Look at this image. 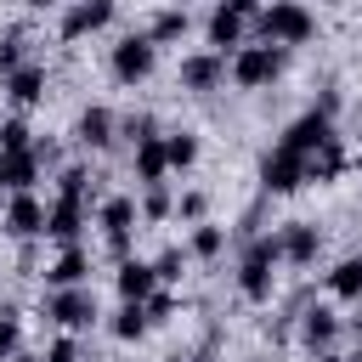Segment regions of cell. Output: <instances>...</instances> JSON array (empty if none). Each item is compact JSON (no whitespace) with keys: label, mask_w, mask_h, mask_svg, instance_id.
<instances>
[{"label":"cell","mask_w":362,"mask_h":362,"mask_svg":"<svg viewBox=\"0 0 362 362\" xmlns=\"http://www.w3.org/2000/svg\"><path fill=\"white\" fill-rule=\"evenodd\" d=\"M283 260V238H255L249 249H243V260H238V288H243V300H255V305H266L272 300V266Z\"/></svg>","instance_id":"6da1fadb"},{"label":"cell","mask_w":362,"mask_h":362,"mask_svg":"<svg viewBox=\"0 0 362 362\" xmlns=\"http://www.w3.org/2000/svg\"><path fill=\"white\" fill-rule=\"evenodd\" d=\"M260 34H266L272 45H305V40L317 34V17H311L300 0H272V6L260 11Z\"/></svg>","instance_id":"7a4b0ae2"},{"label":"cell","mask_w":362,"mask_h":362,"mask_svg":"<svg viewBox=\"0 0 362 362\" xmlns=\"http://www.w3.org/2000/svg\"><path fill=\"white\" fill-rule=\"evenodd\" d=\"M283 74V51L266 40V45H243L238 57H232V79L238 85H249V90H260V85H272Z\"/></svg>","instance_id":"3957f363"},{"label":"cell","mask_w":362,"mask_h":362,"mask_svg":"<svg viewBox=\"0 0 362 362\" xmlns=\"http://www.w3.org/2000/svg\"><path fill=\"white\" fill-rule=\"evenodd\" d=\"M45 317H51V322H62V328H85V322L96 317V294H90L85 283H74V288H57V294L45 300Z\"/></svg>","instance_id":"277c9868"},{"label":"cell","mask_w":362,"mask_h":362,"mask_svg":"<svg viewBox=\"0 0 362 362\" xmlns=\"http://www.w3.org/2000/svg\"><path fill=\"white\" fill-rule=\"evenodd\" d=\"M147 74H153V40H147V34L119 40V45H113V79L136 85V79H147Z\"/></svg>","instance_id":"5b68a950"},{"label":"cell","mask_w":362,"mask_h":362,"mask_svg":"<svg viewBox=\"0 0 362 362\" xmlns=\"http://www.w3.org/2000/svg\"><path fill=\"white\" fill-rule=\"evenodd\" d=\"M260 181H266V192H294V187H305V158L277 147L260 158Z\"/></svg>","instance_id":"8992f818"},{"label":"cell","mask_w":362,"mask_h":362,"mask_svg":"<svg viewBox=\"0 0 362 362\" xmlns=\"http://www.w3.org/2000/svg\"><path fill=\"white\" fill-rule=\"evenodd\" d=\"M328 136H334V119H328V113H317V107H311V113H300V119H294V124H288V130H283V147H288V153H300V158H305V153H311V147H322V141H328Z\"/></svg>","instance_id":"52a82bcc"},{"label":"cell","mask_w":362,"mask_h":362,"mask_svg":"<svg viewBox=\"0 0 362 362\" xmlns=\"http://www.w3.org/2000/svg\"><path fill=\"white\" fill-rule=\"evenodd\" d=\"M102 232H107V249L124 260V249H130V226H136V204L130 198H102Z\"/></svg>","instance_id":"ba28073f"},{"label":"cell","mask_w":362,"mask_h":362,"mask_svg":"<svg viewBox=\"0 0 362 362\" xmlns=\"http://www.w3.org/2000/svg\"><path fill=\"white\" fill-rule=\"evenodd\" d=\"M113 6H119V0H79V6L62 17V40H85V34L107 28V23H113Z\"/></svg>","instance_id":"9c48e42d"},{"label":"cell","mask_w":362,"mask_h":362,"mask_svg":"<svg viewBox=\"0 0 362 362\" xmlns=\"http://www.w3.org/2000/svg\"><path fill=\"white\" fill-rule=\"evenodd\" d=\"M221 79H226V57H221V51L181 57V85H187V90H215Z\"/></svg>","instance_id":"30bf717a"},{"label":"cell","mask_w":362,"mask_h":362,"mask_svg":"<svg viewBox=\"0 0 362 362\" xmlns=\"http://www.w3.org/2000/svg\"><path fill=\"white\" fill-rule=\"evenodd\" d=\"M45 232H51L57 243H74V238L85 232V198H68V192H62V198L45 209Z\"/></svg>","instance_id":"8fae6325"},{"label":"cell","mask_w":362,"mask_h":362,"mask_svg":"<svg viewBox=\"0 0 362 362\" xmlns=\"http://www.w3.org/2000/svg\"><path fill=\"white\" fill-rule=\"evenodd\" d=\"M6 232H11V238H40V232H45V204H40L34 192H17L11 209H6Z\"/></svg>","instance_id":"7c38bea8"},{"label":"cell","mask_w":362,"mask_h":362,"mask_svg":"<svg viewBox=\"0 0 362 362\" xmlns=\"http://www.w3.org/2000/svg\"><path fill=\"white\" fill-rule=\"evenodd\" d=\"M317 249H322V232H317L311 221H288V226H283V260H288V266H311Z\"/></svg>","instance_id":"4fadbf2b"},{"label":"cell","mask_w":362,"mask_h":362,"mask_svg":"<svg viewBox=\"0 0 362 362\" xmlns=\"http://www.w3.org/2000/svg\"><path fill=\"white\" fill-rule=\"evenodd\" d=\"M34 181H40V158H34V147L0 153V187H11V192H28Z\"/></svg>","instance_id":"5bb4252c"},{"label":"cell","mask_w":362,"mask_h":362,"mask_svg":"<svg viewBox=\"0 0 362 362\" xmlns=\"http://www.w3.org/2000/svg\"><path fill=\"white\" fill-rule=\"evenodd\" d=\"M6 96H11L17 107H34V102L45 96V68H40V62L11 68V74H6Z\"/></svg>","instance_id":"9a60e30c"},{"label":"cell","mask_w":362,"mask_h":362,"mask_svg":"<svg viewBox=\"0 0 362 362\" xmlns=\"http://www.w3.org/2000/svg\"><path fill=\"white\" fill-rule=\"evenodd\" d=\"M339 170H345V147H339V136H328L322 147L305 153V181H334Z\"/></svg>","instance_id":"2e32d148"},{"label":"cell","mask_w":362,"mask_h":362,"mask_svg":"<svg viewBox=\"0 0 362 362\" xmlns=\"http://www.w3.org/2000/svg\"><path fill=\"white\" fill-rule=\"evenodd\" d=\"M334 334H339V317H334L328 305H311V311L300 317V339H305L311 351H328V345H334Z\"/></svg>","instance_id":"e0dca14e"},{"label":"cell","mask_w":362,"mask_h":362,"mask_svg":"<svg viewBox=\"0 0 362 362\" xmlns=\"http://www.w3.org/2000/svg\"><path fill=\"white\" fill-rule=\"evenodd\" d=\"M74 136H79V147H96V153H102V147L113 141V113H107V107H85L79 124H74Z\"/></svg>","instance_id":"ac0fdd59"},{"label":"cell","mask_w":362,"mask_h":362,"mask_svg":"<svg viewBox=\"0 0 362 362\" xmlns=\"http://www.w3.org/2000/svg\"><path fill=\"white\" fill-rule=\"evenodd\" d=\"M164 170H170V158H164V136H141V141H136V175L153 187V181H164Z\"/></svg>","instance_id":"d6986e66"},{"label":"cell","mask_w":362,"mask_h":362,"mask_svg":"<svg viewBox=\"0 0 362 362\" xmlns=\"http://www.w3.org/2000/svg\"><path fill=\"white\" fill-rule=\"evenodd\" d=\"M153 288H158V277H153L147 260H124V266H119V294H124V300H147Z\"/></svg>","instance_id":"ffe728a7"},{"label":"cell","mask_w":362,"mask_h":362,"mask_svg":"<svg viewBox=\"0 0 362 362\" xmlns=\"http://www.w3.org/2000/svg\"><path fill=\"white\" fill-rule=\"evenodd\" d=\"M328 294L334 300H362V255H351L328 272Z\"/></svg>","instance_id":"44dd1931"},{"label":"cell","mask_w":362,"mask_h":362,"mask_svg":"<svg viewBox=\"0 0 362 362\" xmlns=\"http://www.w3.org/2000/svg\"><path fill=\"white\" fill-rule=\"evenodd\" d=\"M85 272H90L85 249H79V243H68V249H62V260H57V266H51L45 277H51L57 288H74V283H85Z\"/></svg>","instance_id":"7402d4cb"},{"label":"cell","mask_w":362,"mask_h":362,"mask_svg":"<svg viewBox=\"0 0 362 362\" xmlns=\"http://www.w3.org/2000/svg\"><path fill=\"white\" fill-rule=\"evenodd\" d=\"M209 45H215V51H221V57H226V45H243V17H238V11H226V6H221V11H215V17H209Z\"/></svg>","instance_id":"603a6c76"},{"label":"cell","mask_w":362,"mask_h":362,"mask_svg":"<svg viewBox=\"0 0 362 362\" xmlns=\"http://www.w3.org/2000/svg\"><path fill=\"white\" fill-rule=\"evenodd\" d=\"M147 328H153V322H147V305H141V300H124V311L113 317V334H119V339H141Z\"/></svg>","instance_id":"cb8c5ba5"},{"label":"cell","mask_w":362,"mask_h":362,"mask_svg":"<svg viewBox=\"0 0 362 362\" xmlns=\"http://www.w3.org/2000/svg\"><path fill=\"white\" fill-rule=\"evenodd\" d=\"M181 34H187V11H181V6L158 11V17H153V28H147V40H153V45H164V40H181Z\"/></svg>","instance_id":"d4e9b609"},{"label":"cell","mask_w":362,"mask_h":362,"mask_svg":"<svg viewBox=\"0 0 362 362\" xmlns=\"http://www.w3.org/2000/svg\"><path fill=\"white\" fill-rule=\"evenodd\" d=\"M164 158H170V170H187V164L198 158V136H187V130L164 136Z\"/></svg>","instance_id":"484cf974"},{"label":"cell","mask_w":362,"mask_h":362,"mask_svg":"<svg viewBox=\"0 0 362 362\" xmlns=\"http://www.w3.org/2000/svg\"><path fill=\"white\" fill-rule=\"evenodd\" d=\"M170 215H175V198L153 181V187H147V198H141V221H170Z\"/></svg>","instance_id":"4316f807"},{"label":"cell","mask_w":362,"mask_h":362,"mask_svg":"<svg viewBox=\"0 0 362 362\" xmlns=\"http://www.w3.org/2000/svg\"><path fill=\"white\" fill-rule=\"evenodd\" d=\"M221 249H226V232H221V226H198V232H192V255H198V260H215Z\"/></svg>","instance_id":"83f0119b"},{"label":"cell","mask_w":362,"mask_h":362,"mask_svg":"<svg viewBox=\"0 0 362 362\" xmlns=\"http://www.w3.org/2000/svg\"><path fill=\"white\" fill-rule=\"evenodd\" d=\"M23 351V322H17V311H6L0 317V356H17Z\"/></svg>","instance_id":"f1b7e54d"},{"label":"cell","mask_w":362,"mask_h":362,"mask_svg":"<svg viewBox=\"0 0 362 362\" xmlns=\"http://www.w3.org/2000/svg\"><path fill=\"white\" fill-rule=\"evenodd\" d=\"M28 141H34V136H28L23 119H6V124H0V153H17V147H28Z\"/></svg>","instance_id":"f546056e"},{"label":"cell","mask_w":362,"mask_h":362,"mask_svg":"<svg viewBox=\"0 0 362 362\" xmlns=\"http://www.w3.org/2000/svg\"><path fill=\"white\" fill-rule=\"evenodd\" d=\"M141 305H147V322H170L175 317V294H164V288H153Z\"/></svg>","instance_id":"4dcf8cb0"},{"label":"cell","mask_w":362,"mask_h":362,"mask_svg":"<svg viewBox=\"0 0 362 362\" xmlns=\"http://www.w3.org/2000/svg\"><path fill=\"white\" fill-rule=\"evenodd\" d=\"M153 277H158V283H175V277H181V249H164V255L153 260Z\"/></svg>","instance_id":"1f68e13d"},{"label":"cell","mask_w":362,"mask_h":362,"mask_svg":"<svg viewBox=\"0 0 362 362\" xmlns=\"http://www.w3.org/2000/svg\"><path fill=\"white\" fill-rule=\"evenodd\" d=\"M11 68H23V34L0 40V74H11Z\"/></svg>","instance_id":"d6a6232c"},{"label":"cell","mask_w":362,"mask_h":362,"mask_svg":"<svg viewBox=\"0 0 362 362\" xmlns=\"http://www.w3.org/2000/svg\"><path fill=\"white\" fill-rule=\"evenodd\" d=\"M57 181H62V192H68V198H85V181H90V175H85V170H62Z\"/></svg>","instance_id":"836d02e7"},{"label":"cell","mask_w":362,"mask_h":362,"mask_svg":"<svg viewBox=\"0 0 362 362\" xmlns=\"http://www.w3.org/2000/svg\"><path fill=\"white\" fill-rule=\"evenodd\" d=\"M45 362H79V345H74V339H51Z\"/></svg>","instance_id":"e575fe53"},{"label":"cell","mask_w":362,"mask_h":362,"mask_svg":"<svg viewBox=\"0 0 362 362\" xmlns=\"http://www.w3.org/2000/svg\"><path fill=\"white\" fill-rule=\"evenodd\" d=\"M175 209H181V215H187V221H204V192H187V198H181V204H175Z\"/></svg>","instance_id":"d590c367"},{"label":"cell","mask_w":362,"mask_h":362,"mask_svg":"<svg viewBox=\"0 0 362 362\" xmlns=\"http://www.w3.org/2000/svg\"><path fill=\"white\" fill-rule=\"evenodd\" d=\"M226 11H238V17H260V0H226Z\"/></svg>","instance_id":"8d00e7d4"},{"label":"cell","mask_w":362,"mask_h":362,"mask_svg":"<svg viewBox=\"0 0 362 362\" xmlns=\"http://www.w3.org/2000/svg\"><path fill=\"white\" fill-rule=\"evenodd\" d=\"M124 130H130V136H136V141H141V136H153V119H147V113H141V119H130V124H124Z\"/></svg>","instance_id":"74e56055"},{"label":"cell","mask_w":362,"mask_h":362,"mask_svg":"<svg viewBox=\"0 0 362 362\" xmlns=\"http://www.w3.org/2000/svg\"><path fill=\"white\" fill-rule=\"evenodd\" d=\"M317 362H362V351H356V356H334V351H322Z\"/></svg>","instance_id":"f35d334b"},{"label":"cell","mask_w":362,"mask_h":362,"mask_svg":"<svg viewBox=\"0 0 362 362\" xmlns=\"http://www.w3.org/2000/svg\"><path fill=\"white\" fill-rule=\"evenodd\" d=\"M6 362H45V356H28V351H17V356H6Z\"/></svg>","instance_id":"ab89813d"},{"label":"cell","mask_w":362,"mask_h":362,"mask_svg":"<svg viewBox=\"0 0 362 362\" xmlns=\"http://www.w3.org/2000/svg\"><path fill=\"white\" fill-rule=\"evenodd\" d=\"M28 6H40V11H45V6H57V0H28Z\"/></svg>","instance_id":"60d3db41"},{"label":"cell","mask_w":362,"mask_h":362,"mask_svg":"<svg viewBox=\"0 0 362 362\" xmlns=\"http://www.w3.org/2000/svg\"><path fill=\"white\" fill-rule=\"evenodd\" d=\"M356 339H362V311H356Z\"/></svg>","instance_id":"b9f144b4"},{"label":"cell","mask_w":362,"mask_h":362,"mask_svg":"<svg viewBox=\"0 0 362 362\" xmlns=\"http://www.w3.org/2000/svg\"><path fill=\"white\" fill-rule=\"evenodd\" d=\"M356 175H362V158H356Z\"/></svg>","instance_id":"7bdbcfd3"},{"label":"cell","mask_w":362,"mask_h":362,"mask_svg":"<svg viewBox=\"0 0 362 362\" xmlns=\"http://www.w3.org/2000/svg\"><path fill=\"white\" fill-rule=\"evenodd\" d=\"M0 85H6V74H0Z\"/></svg>","instance_id":"ee69618b"}]
</instances>
